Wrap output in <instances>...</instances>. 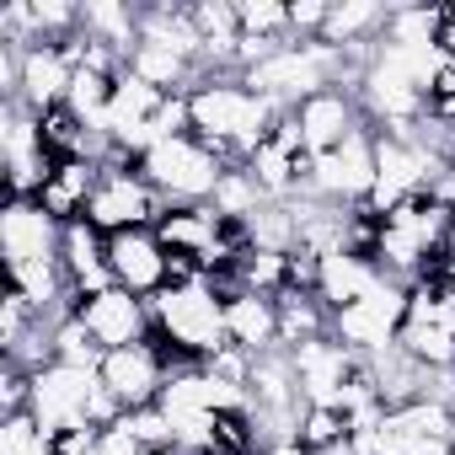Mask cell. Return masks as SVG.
Here are the masks:
<instances>
[{
  "label": "cell",
  "mask_w": 455,
  "mask_h": 455,
  "mask_svg": "<svg viewBox=\"0 0 455 455\" xmlns=\"http://www.w3.org/2000/svg\"><path fill=\"white\" fill-rule=\"evenodd\" d=\"M290 359H295V380H300V391H306L311 407H338L343 386H348L354 370H359V354L343 348L338 338L300 343V348H290Z\"/></svg>",
  "instance_id": "cell-14"
},
{
  "label": "cell",
  "mask_w": 455,
  "mask_h": 455,
  "mask_svg": "<svg viewBox=\"0 0 455 455\" xmlns=\"http://www.w3.org/2000/svg\"><path fill=\"white\" fill-rule=\"evenodd\" d=\"M225 172H231V166H225L193 129L177 134V140H161V145H150V150L140 156V177H145L166 204H209Z\"/></svg>",
  "instance_id": "cell-4"
},
{
  "label": "cell",
  "mask_w": 455,
  "mask_h": 455,
  "mask_svg": "<svg viewBox=\"0 0 455 455\" xmlns=\"http://www.w3.org/2000/svg\"><path fill=\"white\" fill-rule=\"evenodd\" d=\"M81 322H86V332L113 354V348H134V343H145L150 332H156V322H150V300H140V295H129V290H102V295H86L81 300V311H76Z\"/></svg>",
  "instance_id": "cell-12"
},
{
  "label": "cell",
  "mask_w": 455,
  "mask_h": 455,
  "mask_svg": "<svg viewBox=\"0 0 455 455\" xmlns=\"http://www.w3.org/2000/svg\"><path fill=\"white\" fill-rule=\"evenodd\" d=\"M242 17V38H258V44H295L290 38V6H279V0H242L236 6Z\"/></svg>",
  "instance_id": "cell-25"
},
{
  "label": "cell",
  "mask_w": 455,
  "mask_h": 455,
  "mask_svg": "<svg viewBox=\"0 0 455 455\" xmlns=\"http://www.w3.org/2000/svg\"><path fill=\"white\" fill-rule=\"evenodd\" d=\"M97 455H156V450H145V444L134 439V428H129V423H113V428H102Z\"/></svg>",
  "instance_id": "cell-28"
},
{
  "label": "cell",
  "mask_w": 455,
  "mask_h": 455,
  "mask_svg": "<svg viewBox=\"0 0 455 455\" xmlns=\"http://www.w3.org/2000/svg\"><path fill=\"white\" fill-rule=\"evenodd\" d=\"M444 274H450V284H455V263H444Z\"/></svg>",
  "instance_id": "cell-32"
},
{
  "label": "cell",
  "mask_w": 455,
  "mask_h": 455,
  "mask_svg": "<svg viewBox=\"0 0 455 455\" xmlns=\"http://www.w3.org/2000/svg\"><path fill=\"white\" fill-rule=\"evenodd\" d=\"M375 188V129H359L348 145L327 150V156H311V172H306V188L295 198H327V204H348L359 209Z\"/></svg>",
  "instance_id": "cell-8"
},
{
  "label": "cell",
  "mask_w": 455,
  "mask_h": 455,
  "mask_svg": "<svg viewBox=\"0 0 455 455\" xmlns=\"http://www.w3.org/2000/svg\"><path fill=\"white\" fill-rule=\"evenodd\" d=\"M60 236H65V225L38 198H6V209H0V252H6V274L12 268H33V263H60Z\"/></svg>",
  "instance_id": "cell-10"
},
{
  "label": "cell",
  "mask_w": 455,
  "mask_h": 455,
  "mask_svg": "<svg viewBox=\"0 0 455 455\" xmlns=\"http://www.w3.org/2000/svg\"><path fill=\"white\" fill-rule=\"evenodd\" d=\"M396 348L412 354L423 370L455 375V284L444 268L407 290V316H402Z\"/></svg>",
  "instance_id": "cell-3"
},
{
  "label": "cell",
  "mask_w": 455,
  "mask_h": 455,
  "mask_svg": "<svg viewBox=\"0 0 455 455\" xmlns=\"http://www.w3.org/2000/svg\"><path fill=\"white\" fill-rule=\"evenodd\" d=\"M402 316H407V284L380 279L370 295H359L354 306L332 311V338H338L343 348H354L359 359H370V354H386V348L396 343Z\"/></svg>",
  "instance_id": "cell-7"
},
{
  "label": "cell",
  "mask_w": 455,
  "mask_h": 455,
  "mask_svg": "<svg viewBox=\"0 0 455 455\" xmlns=\"http://www.w3.org/2000/svg\"><path fill=\"white\" fill-rule=\"evenodd\" d=\"M439 49L455 60V6H444V28H439Z\"/></svg>",
  "instance_id": "cell-29"
},
{
  "label": "cell",
  "mask_w": 455,
  "mask_h": 455,
  "mask_svg": "<svg viewBox=\"0 0 455 455\" xmlns=\"http://www.w3.org/2000/svg\"><path fill=\"white\" fill-rule=\"evenodd\" d=\"M274 306H279V348H300V343L332 338V311L322 306V295L284 290Z\"/></svg>",
  "instance_id": "cell-21"
},
{
  "label": "cell",
  "mask_w": 455,
  "mask_h": 455,
  "mask_svg": "<svg viewBox=\"0 0 455 455\" xmlns=\"http://www.w3.org/2000/svg\"><path fill=\"white\" fill-rule=\"evenodd\" d=\"M380 279H386V274H380V263H375V258H359V252H332V258H322L316 295H322V306H327V311H343V306H354L359 295H370Z\"/></svg>",
  "instance_id": "cell-19"
},
{
  "label": "cell",
  "mask_w": 455,
  "mask_h": 455,
  "mask_svg": "<svg viewBox=\"0 0 455 455\" xmlns=\"http://www.w3.org/2000/svg\"><path fill=\"white\" fill-rule=\"evenodd\" d=\"M60 263H65V279L70 290L86 300V295H102L113 290V268H108V236L97 231L92 220H76L65 225V236H60Z\"/></svg>",
  "instance_id": "cell-16"
},
{
  "label": "cell",
  "mask_w": 455,
  "mask_h": 455,
  "mask_svg": "<svg viewBox=\"0 0 455 455\" xmlns=\"http://www.w3.org/2000/svg\"><path fill=\"white\" fill-rule=\"evenodd\" d=\"M0 455H60V439L33 412H12L0 418Z\"/></svg>",
  "instance_id": "cell-26"
},
{
  "label": "cell",
  "mask_w": 455,
  "mask_h": 455,
  "mask_svg": "<svg viewBox=\"0 0 455 455\" xmlns=\"http://www.w3.org/2000/svg\"><path fill=\"white\" fill-rule=\"evenodd\" d=\"M97 375H102V386L124 402V412L156 407V396H161V386H166V364H161V354L150 348V338L134 343V348H113Z\"/></svg>",
  "instance_id": "cell-15"
},
{
  "label": "cell",
  "mask_w": 455,
  "mask_h": 455,
  "mask_svg": "<svg viewBox=\"0 0 455 455\" xmlns=\"http://www.w3.org/2000/svg\"><path fill=\"white\" fill-rule=\"evenodd\" d=\"M108 348L86 332L81 316H60L54 322V364H76V370H102Z\"/></svg>",
  "instance_id": "cell-24"
},
{
  "label": "cell",
  "mask_w": 455,
  "mask_h": 455,
  "mask_svg": "<svg viewBox=\"0 0 455 455\" xmlns=\"http://www.w3.org/2000/svg\"><path fill=\"white\" fill-rule=\"evenodd\" d=\"M359 455H455V407L450 402H407L386 407L370 434H354Z\"/></svg>",
  "instance_id": "cell-5"
},
{
  "label": "cell",
  "mask_w": 455,
  "mask_h": 455,
  "mask_svg": "<svg viewBox=\"0 0 455 455\" xmlns=\"http://www.w3.org/2000/svg\"><path fill=\"white\" fill-rule=\"evenodd\" d=\"M188 113H193V134L225 161V166H247L252 150L274 134V124L284 118L274 102H263L258 92H247L242 76L225 81H204L198 92H188Z\"/></svg>",
  "instance_id": "cell-1"
},
{
  "label": "cell",
  "mask_w": 455,
  "mask_h": 455,
  "mask_svg": "<svg viewBox=\"0 0 455 455\" xmlns=\"http://www.w3.org/2000/svg\"><path fill=\"white\" fill-rule=\"evenodd\" d=\"M97 391H102V375L97 370H76V364H49L33 375V402L28 412L54 434H81V428H97Z\"/></svg>",
  "instance_id": "cell-6"
},
{
  "label": "cell",
  "mask_w": 455,
  "mask_h": 455,
  "mask_svg": "<svg viewBox=\"0 0 455 455\" xmlns=\"http://www.w3.org/2000/svg\"><path fill=\"white\" fill-rule=\"evenodd\" d=\"M150 322L156 332L188 354L193 364H209L214 354L231 348V332H225V295L209 279H188V284H166L150 300Z\"/></svg>",
  "instance_id": "cell-2"
},
{
  "label": "cell",
  "mask_w": 455,
  "mask_h": 455,
  "mask_svg": "<svg viewBox=\"0 0 455 455\" xmlns=\"http://www.w3.org/2000/svg\"><path fill=\"white\" fill-rule=\"evenodd\" d=\"M225 332H231V343L247 348L252 359L274 354L279 348V306H274V295H258V290L225 295Z\"/></svg>",
  "instance_id": "cell-17"
},
{
  "label": "cell",
  "mask_w": 455,
  "mask_h": 455,
  "mask_svg": "<svg viewBox=\"0 0 455 455\" xmlns=\"http://www.w3.org/2000/svg\"><path fill=\"white\" fill-rule=\"evenodd\" d=\"M258 455H311L300 439H284V444H268V450H258Z\"/></svg>",
  "instance_id": "cell-30"
},
{
  "label": "cell",
  "mask_w": 455,
  "mask_h": 455,
  "mask_svg": "<svg viewBox=\"0 0 455 455\" xmlns=\"http://www.w3.org/2000/svg\"><path fill=\"white\" fill-rule=\"evenodd\" d=\"M166 209L172 204L140 177V166H129V172H102V182L86 204V220L102 236H118V231H156V220Z\"/></svg>",
  "instance_id": "cell-9"
},
{
  "label": "cell",
  "mask_w": 455,
  "mask_h": 455,
  "mask_svg": "<svg viewBox=\"0 0 455 455\" xmlns=\"http://www.w3.org/2000/svg\"><path fill=\"white\" fill-rule=\"evenodd\" d=\"M97 182H102V166H97L92 156H70V161H54V177L44 182L38 204H44V209H49L60 225H76V220H86V204H92Z\"/></svg>",
  "instance_id": "cell-18"
},
{
  "label": "cell",
  "mask_w": 455,
  "mask_h": 455,
  "mask_svg": "<svg viewBox=\"0 0 455 455\" xmlns=\"http://www.w3.org/2000/svg\"><path fill=\"white\" fill-rule=\"evenodd\" d=\"M444 263H455V214H450V231H444Z\"/></svg>",
  "instance_id": "cell-31"
},
{
  "label": "cell",
  "mask_w": 455,
  "mask_h": 455,
  "mask_svg": "<svg viewBox=\"0 0 455 455\" xmlns=\"http://www.w3.org/2000/svg\"><path fill=\"white\" fill-rule=\"evenodd\" d=\"M81 33L92 44H108L129 65L134 49H140V12L124 6V0H86V6H81Z\"/></svg>",
  "instance_id": "cell-20"
},
{
  "label": "cell",
  "mask_w": 455,
  "mask_h": 455,
  "mask_svg": "<svg viewBox=\"0 0 455 455\" xmlns=\"http://www.w3.org/2000/svg\"><path fill=\"white\" fill-rule=\"evenodd\" d=\"M268 204V193L258 188V177L247 172V166H231L220 177V188H214V198H209V209L214 214H225V220H236V225H247L258 209Z\"/></svg>",
  "instance_id": "cell-23"
},
{
  "label": "cell",
  "mask_w": 455,
  "mask_h": 455,
  "mask_svg": "<svg viewBox=\"0 0 455 455\" xmlns=\"http://www.w3.org/2000/svg\"><path fill=\"white\" fill-rule=\"evenodd\" d=\"M343 439H354V434H348V418H343L338 407H311V412H306L300 444H306L311 455H322V450H332V444H343Z\"/></svg>",
  "instance_id": "cell-27"
},
{
  "label": "cell",
  "mask_w": 455,
  "mask_h": 455,
  "mask_svg": "<svg viewBox=\"0 0 455 455\" xmlns=\"http://www.w3.org/2000/svg\"><path fill=\"white\" fill-rule=\"evenodd\" d=\"M108 268H113V284L140 295V300H156L172 284V252L161 247L156 231H118V236H108Z\"/></svg>",
  "instance_id": "cell-11"
},
{
  "label": "cell",
  "mask_w": 455,
  "mask_h": 455,
  "mask_svg": "<svg viewBox=\"0 0 455 455\" xmlns=\"http://www.w3.org/2000/svg\"><path fill=\"white\" fill-rule=\"evenodd\" d=\"M247 242H252V252H300V209H295V198H268L247 220Z\"/></svg>",
  "instance_id": "cell-22"
},
{
  "label": "cell",
  "mask_w": 455,
  "mask_h": 455,
  "mask_svg": "<svg viewBox=\"0 0 455 455\" xmlns=\"http://www.w3.org/2000/svg\"><path fill=\"white\" fill-rule=\"evenodd\" d=\"M295 124H300V134H306V150H311V156H327V150L348 145L359 129H370V118H364V108H359V97H354V92H343V86L316 92L311 102H300V108H295Z\"/></svg>",
  "instance_id": "cell-13"
}]
</instances>
